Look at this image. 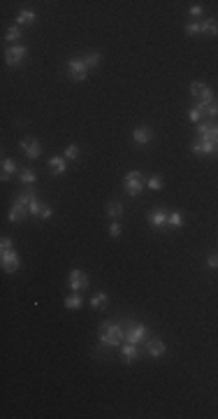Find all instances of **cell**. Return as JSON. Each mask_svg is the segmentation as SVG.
<instances>
[{"label":"cell","instance_id":"1","mask_svg":"<svg viewBox=\"0 0 218 419\" xmlns=\"http://www.w3.org/2000/svg\"><path fill=\"white\" fill-rule=\"evenodd\" d=\"M125 340L123 322H104L100 326V347H121Z\"/></svg>","mask_w":218,"mask_h":419},{"label":"cell","instance_id":"2","mask_svg":"<svg viewBox=\"0 0 218 419\" xmlns=\"http://www.w3.org/2000/svg\"><path fill=\"white\" fill-rule=\"evenodd\" d=\"M123 328H125V340H128V343H133V345H142L146 338H149V328H146L144 324L133 322V319H125Z\"/></svg>","mask_w":218,"mask_h":419},{"label":"cell","instance_id":"3","mask_svg":"<svg viewBox=\"0 0 218 419\" xmlns=\"http://www.w3.org/2000/svg\"><path fill=\"white\" fill-rule=\"evenodd\" d=\"M123 187L130 196H139L144 191V177H142V172L139 170H130L123 179Z\"/></svg>","mask_w":218,"mask_h":419},{"label":"cell","instance_id":"4","mask_svg":"<svg viewBox=\"0 0 218 419\" xmlns=\"http://www.w3.org/2000/svg\"><path fill=\"white\" fill-rule=\"evenodd\" d=\"M67 286H70L72 291L82 293L84 289H88V286H91V280H88V275H86L84 270L74 268V270H70V275H67Z\"/></svg>","mask_w":218,"mask_h":419},{"label":"cell","instance_id":"5","mask_svg":"<svg viewBox=\"0 0 218 419\" xmlns=\"http://www.w3.org/2000/svg\"><path fill=\"white\" fill-rule=\"evenodd\" d=\"M67 75H70L72 82H84L88 77V68H86L84 58H70L67 61Z\"/></svg>","mask_w":218,"mask_h":419},{"label":"cell","instance_id":"6","mask_svg":"<svg viewBox=\"0 0 218 419\" xmlns=\"http://www.w3.org/2000/svg\"><path fill=\"white\" fill-rule=\"evenodd\" d=\"M26 54H28V49L23 44H10L5 49V61H7V65H19L26 58Z\"/></svg>","mask_w":218,"mask_h":419},{"label":"cell","instance_id":"7","mask_svg":"<svg viewBox=\"0 0 218 419\" xmlns=\"http://www.w3.org/2000/svg\"><path fill=\"white\" fill-rule=\"evenodd\" d=\"M0 263H2V270L5 272H17L19 270V254L14 249H7L0 254Z\"/></svg>","mask_w":218,"mask_h":419},{"label":"cell","instance_id":"8","mask_svg":"<svg viewBox=\"0 0 218 419\" xmlns=\"http://www.w3.org/2000/svg\"><path fill=\"white\" fill-rule=\"evenodd\" d=\"M167 217H169V212H165L163 208H158V210H151L149 212V224L153 226V229H163V226H167Z\"/></svg>","mask_w":218,"mask_h":419},{"label":"cell","instance_id":"9","mask_svg":"<svg viewBox=\"0 0 218 419\" xmlns=\"http://www.w3.org/2000/svg\"><path fill=\"white\" fill-rule=\"evenodd\" d=\"M21 149L26 152V156L28 158H40V154H42L40 142L33 140V137H23V140H21Z\"/></svg>","mask_w":218,"mask_h":419},{"label":"cell","instance_id":"10","mask_svg":"<svg viewBox=\"0 0 218 419\" xmlns=\"http://www.w3.org/2000/svg\"><path fill=\"white\" fill-rule=\"evenodd\" d=\"M167 352L165 343L160 340V338H151V340H146V354L153 356V359H160V356Z\"/></svg>","mask_w":218,"mask_h":419},{"label":"cell","instance_id":"11","mask_svg":"<svg viewBox=\"0 0 218 419\" xmlns=\"http://www.w3.org/2000/svg\"><path fill=\"white\" fill-rule=\"evenodd\" d=\"M190 147H193V152L200 154V156H209V154H214V152H216V147H214L211 140H200V137H195Z\"/></svg>","mask_w":218,"mask_h":419},{"label":"cell","instance_id":"12","mask_svg":"<svg viewBox=\"0 0 218 419\" xmlns=\"http://www.w3.org/2000/svg\"><path fill=\"white\" fill-rule=\"evenodd\" d=\"M26 214H31V212H28V205L14 200V203H12V210H10V221H17V224H19V221L26 219Z\"/></svg>","mask_w":218,"mask_h":419},{"label":"cell","instance_id":"13","mask_svg":"<svg viewBox=\"0 0 218 419\" xmlns=\"http://www.w3.org/2000/svg\"><path fill=\"white\" fill-rule=\"evenodd\" d=\"M151 137H153V133H151V128H146V126H139V128L133 131V140H135L137 145H149Z\"/></svg>","mask_w":218,"mask_h":419},{"label":"cell","instance_id":"14","mask_svg":"<svg viewBox=\"0 0 218 419\" xmlns=\"http://www.w3.org/2000/svg\"><path fill=\"white\" fill-rule=\"evenodd\" d=\"M121 354H123V361H125V363H133L137 356H139V345L125 343V345H121Z\"/></svg>","mask_w":218,"mask_h":419},{"label":"cell","instance_id":"15","mask_svg":"<svg viewBox=\"0 0 218 419\" xmlns=\"http://www.w3.org/2000/svg\"><path fill=\"white\" fill-rule=\"evenodd\" d=\"M65 161H67L65 156H51L49 158V170H51L53 175H63V172H65V168H67Z\"/></svg>","mask_w":218,"mask_h":419},{"label":"cell","instance_id":"16","mask_svg":"<svg viewBox=\"0 0 218 419\" xmlns=\"http://www.w3.org/2000/svg\"><path fill=\"white\" fill-rule=\"evenodd\" d=\"M17 170H19L17 161H12V158H2V182H7V179L12 177V172H17Z\"/></svg>","mask_w":218,"mask_h":419},{"label":"cell","instance_id":"17","mask_svg":"<svg viewBox=\"0 0 218 419\" xmlns=\"http://www.w3.org/2000/svg\"><path fill=\"white\" fill-rule=\"evenodd\" d=\"M200 33H207V35H218V21L216 19L200 21Z\"/></svg>","mask_w":218,"mask_h":419},{"label":"cell","instance_id":"18","mask_svg":"<svg viewBox=\"0 0 218 419\" xmlns=\"http://www.w3.org/2000/svg\"><path fill=\"white\" fill-rule=\"evenodd\" d=\"M107 217H112V219H121V217H123V205H121L118 200H112V203L107 205Z\"/></svg>","mask_w":218,"mask_h":419},{"label":"cell","instance_id":"19","mask_svg":"<svg viewBox=\"0 0 218 419\" xmlns=\"http://www.w3.org/2000/svg\"><path fill=\"white\" fill-rule=\"evenodd\" d=\"M35 19H37V14L31 10H23L19 12V17H17V26H28V23H35Z\"/></svg>","mask_w":218,"mask_h":419},{"label":"cell","instance_id":"20","mask_svg":"<svg viewBox=\"0 0 218 419\" xmlns=\"http://www.w3.org/2000/svg\"><path fill=\"white\" fill-rule=\"evenodd\" d=\"M82 305H84L82 293H77V291H74L72 296H67V298H65V307H67V310H79Z\"/></svg>","mask_w":218,"mask_h":419},{"label":"cell","instance_id":"21","mask_svg":"<svg viewBox=\"0 0 218 419\" xmlns=\"http://www.w3.org/2000/svg\"><path fill=\"white\" fill-rule=\"evenodd\" d=\"M195 107H198V105H195ZM198 110L202 112V114H207L209 119H216L218 116V100H211L209 105H202V107H198Z\"/></svg>","mask_w":218,"mask_h":419},{"label":"cell","instance_id":"22","mask_svg":"<svg viewBox=\"0 0 218 419\" xmlns=\"http://www.w3.org/2000/svg\"><path fill=\"white\" fill-rule=\"evenodd\" d=\"M107 301H109V296H107V291L95 293L93 298H91V307H95V310H102L104 305H107Z\"/></svg>","mask_w":218,"mask_h":419},{"label":"cell","instance_id":"23","mask_svg":"<svg viewBox=\"0 0 218 419\" xmlns=\"http://www.w3.org/2000/svg\"><path fill=\"white\" fill-rule=\"evenodd\" d=\"M35 198H37V196H35V191H33V189H23V191H19V196H17L14 200H19V203H23V205H31Z\"/></svg>","mask_w":218,"mask_h":419},{"label":"cell","instance_id":"24","mask_svg":"<svg viewBox=\"0 0 218 419\" xmlns=\"http://www.w3.org/2000/svg\"><path fill=\"white\" fill-rule=\"evenodd\" d=\"M100 61H102V56H100L98 52H91V54H86V56H84V63H86V68H88V70H91V68H98Z\"/></svg>","mask_w":218,"mask_h":419},{"label":"cell","instance_id":"25","mask_svg":"<svg viewBox=\"0 0 218 419\" xmlns=\"http://www.w3.org/2000/svg\"><path fill=\"white\" fill-rule=\"evenodd\" d=\"M19 179L23 182V184H35V182H37V175L33 172L31 168H23V170L19 172Z\"/></svg>","mask_w":218,"mask_h":419},{"label":"cell","instance_id":"26","mask_svg":"<svg viewBox=\"0 0 218 419\" xmlns=\"http://www.w3.org/2000/svg\"><path fill=\"white\" fill-rule=\"evenodd\" d=\"M167 224H169L172 229H179V226H184V214H179V212H169V217H167Z\"/></svg>","mask_w":218,"mask_h":419},{"label":"cell","instance_id":"27","mask_svg":"<svg viewBox=\"0 0 218 419\" xmlns=\"http://www.w3.org/2000/svg\"><path fill=\"white\" fill-rule=\"evenodd\" d=\"M5 40H7V42L21 40V28H19V26H10V28H7V33H5Z\"/></svg>","mask_w":218,"mask_h":419},{"label":"cell","instance_id":"28","mask_svg":"<svg viewBox=\"0 0 218 419\" xmlns=\"http://www.w3.org/2000/svg\"><path fill=\"white\" fill-rule=\"evenodd\" d=\"M63 156L67 158V161H77V156H79V147H77V145H67V147H65V152H63Z\"/></svg>","mask_w":218,"mask_h":419},{"label":"cell","instance_id":"29","mask_svg":"<svg viewBox=\"0 0 218 419\" xmlns=\"http://www.w3.org/2000/svg\"><path fill=\"white\" fill-rule=\"evenodd\" d=\"M202 140H211V142H214V147H216V152H218V124H211V128H209V135L202 137Z\"/></svg>","mask_w":218,"mask_h":419},{"label":"cell","instance_id":"30","mask_svg":"<svg viewBox=\"0 0 218 419\" xmlns=\"http://www.w3.org/2000/svg\"><path fill=\"white\" fill-rule=\"evenodd\" d=\"M42 205H44V203H40V198H35L31 203V205H28V212H31L33 217H40V210H42Z\"/></svg>","mask_w":218,"mask_h":419},{"label":"cell","instance_id":"31","mask_svg":"<svg viewBox=\"0 0 218 419\" xmlns=\"http://www.w3.org/2000/svg\"><path fill=\"white\" fill-rule=\"evenodd\" d=\"M121 229H123L121 221H112V224H109V235H112V238H118V235H121Z\"/></svg>","mask_w":218,"mask_h":419},{"label":"cell","instance_id":"32","mask_svg":"<svg viewBox=\"0 0 218 419\" xmlns=\"http://www.w3.org/2000/svg\"><path fill=\"white\" fill-rule=\"evenodd\" d=\"M146 187L151 189V191H158V189H163V179H160V177H151L149 182H146Z\"/></svg>","mask_w":218,"mask_h":419},{"label":"cell","instance_id":"33","mask_svg":"<svg viewBox=\"0 0 218 419\" xmlns=\"http://www.w3.org/2000/svg\"><path fill=\"white\" fill-rule=\"evenodd\" d=\"M207 268H209V270H218V254H209Z\"/></svg>","mask_w":218,"mask_h":419},{"label":"cell","instance_id":"34","mask_svg":"<svg viewBox=\"0 0 218 419\" xmlns=\"http://www.w3.org/2000/svg\"><path fill=\"white\" fill-rule=\"evenodd\" d=\"M188 119H190L193 124H200V119H202V112H200L198 107H193V110L188 112Z\"/></svg>","mask_w":218,"mask_h":419},{"label":"cell","instance_id":"35","mask_svg":"<svg viewBox=\"0 0 218 419\" xmlns=\"http://www.w3.org/2000/svg\"><path fill=\"white\" fill-rule=\"evenodd\" d=\"M51 214H53L51 205H42V210H40V219H51Z\"/></svg>","mask_w":218,"mask_h":419},{"label":"cell","instance_id":"36","mask_svg":"<svg viewBox=\"0 0 218 419\" xmlns=\"http://www.w3.org/2000/svg\"><path fill=\"white\" fill-rule=\"evenodd\" d=\"M12 247H14L12 238H2V240H0V251H7V249H12Z\"/></svg>","mask_w":218,"mask_h":419},{"label":"cell","instance_id":"37","mask_svg":"<svg viewBox=\"0 0 218 419\" xmlns=\"http://www.w3.org/2000/svg\"><path fill=\"white\" fill-rule=\"evenodd\" d=\"M186 33H188V35H195V33H200V23H198V21H195V23H188Z\"/></svg>","mask_w":218,"mask_h":419},{"label":"cell","instance_id":"38","mask_svg":"<svg viewBox=\"0 0 218 419\" xmlns=\"http://www.w3.org/2000/svg\"><path fill=\"white\" fill-rule=\"evenodd\" d=\"M190 14H193V17H200V14H202V5H193V7H190Z\"/></svg>","mask_w":218,"mask_h":419}]
</instances>
